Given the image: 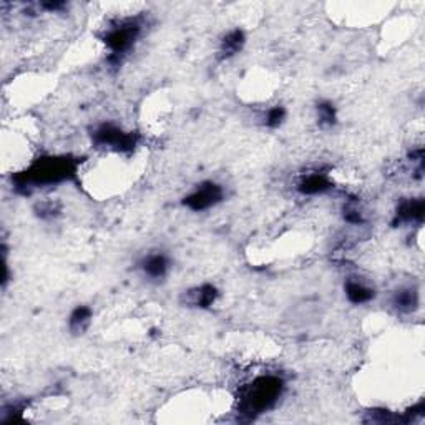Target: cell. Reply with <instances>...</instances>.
<instances>
[{
	"instance_id": "1",
	"label": "cell",
	"mask_w": 425,
	"mask_h": 425,
	"mask_svg": "<svg viewBox=\"0 0 425 425\" xmlns=\"http://www.w3.org/2000/svg\"><path fill=\"white\" fill-rule=\"evenodd\" d=\"M78 162L70 157H50L33 162L24 173L15 176L17 188L50 187L77 175Z\"/></svg>"
},
{
	"instance_id": "2",
	"label": "cell",
	"mask_w": 425,
	"mask_h": 425,
	"mask_svg": "<svg viewBox=\"0 0 425 425\" xmlns=\"http://www.w3.org/2000/svg\"><path fill=\"white\" fill-rule=\"evenodd\" d=\"M283 389L284 382L281 377L272 376V374L256 377L254 381L248 385L246 392L243 395L241 409L244 412H251V414L252 412H254V414L266 412L277 402V399L283 394Z\"/></svg>"
},
{
	"instance_id": "3",
	"label": "cell",
	"mask_w": 425,
	"mask_h": 425,
	"mask_svg": "<svg viewBox=\"0 0 425 425\" xmlns=\"http://www.w3.org/2000/svg\"><path fill=\"white\" fill-rule=\"evenodd\" d=\"M143 25L138 19L126 17L119 22L110 25L103 35V44L110 50L112 60H120V57L126 55L133 49L135 42L141 35Z\"/></svg>"
},
{
	"instance_id": "4",
	"label": "cell",
	"mask_w": 425,
	"mask_h": 425,
	"mask_svg": "<svg viewBox=\"0 0 425 425\" xmlns=\"http://www.w3.org/2000/svg\"><path fill=\"white\" fill-rule=\"evenodd\" d=\"M94 143L105 150L115 151V153H130L137 146V137L133 133H126L120 126L112 123H103L92 133Z\"/></svg>"
},
{
	"instance_id": "5",
	"label": "cell",
	"mask_w": 425,
	"mask_h": 425,
	"mask_svg": "<svg viewBox=\"0 0 425 425\" xmlns=\"http://www.w3.org/2000/svg\"><path fill=\"white\" fill-rule=\"evenodd\" d=\"M225 200V188L214 182H203L184 196L183 205L191 211H206Z\"/></svg>"
},
{
	"instance_id": "6",
	"label": "cell",
	"mask_w": 425,
	"mask_h": 425,
	"mask_svg": "<svg viewBox=\"0 0 425 425\" xmlns=\"http://www.w3.org/2000/svg\"><path fill=\"white\" fill-rule=\"evenodd\" d=\"M140 269L143 271L145 277H148L150 281H162L165 279L171 269V261L165 252L155 251L146 254L141 259Z\"/></svg>"
},
{
	"instance_id": "7",
	"label": "cell",
	"mask_w": 425,
	"mask_h": 425,
	"mask_svg": "<svg viewBox=\"0 0 425 425\" xmlns=\"http://www.w3.org/2000/svg\"><path fill=\"white\" fill-rule=\"evenodd\" d=\"M246 44V35L241 28H234V31H229L223 37L220 42V60H228V58L234 57L236 53H239Z\"/></svg>"
},
{
	"instance_id": "8",
	"label": "cell",
	"mask_w": 425,
	"mask_h": 425,
	"mask_svg": "<svg viewBox=\"0 0 425 425\" xmlns=\"http://www.w3.org/2000/svg\"><path fill=\"white\" fill-rule=\"evenodd\" d=\"M344 291H346V296L349 302H352V304L356 306H363L367 304L376 297V291H374V288H370L363 281H357V279H349L346 284H344Z\"/></svg>"
},
{
	"instance_id": "9",
	"label": "cell",
	"mask_w": 425,
	"mask_h": 425,
	"mask_svg": "<svg viewBox=\"0 0 425 425\" xmlns=\"http://www.w3.org/2000/svg\"><path fill=\"white\" fill-rule=\"evenodd\" d=\"M331 188H332L331 180L327 178V175H324V173L307 175L301 180V183L297 184L300 193H302V195H307V196L322 195V193L329 191Z\"/></svg>"
},
{
	"instance_id": "10",
	"label": "cell",
	"mask_w": 425,
	"mask_h": 425,
	"mask_svg": "<svg viewBox=\"0 0 425 425\" xmlns=\"http://www.w3.org/2000/svg\"><path fill=\"white\" fill-rule=\"evenodd\" d=\"M425 205L422 198L417 200H407L397 208L395 220L399 223H422Z\"/></svg>"
},
{
	"instance_id": "11",
	"label": "cell",
	"mask_w": 425,
	"mask_h": 425,
	"mask_svg": "<svg viewBox=\"0 0 425 425\" xmlns=\"http://www.w3.org/2000/svg\"><path fill=\"white\" fill-rule=\"evenodd\" d=\"M187 302L193 307H200V309H206V307L213 306L218 297V291L213 284H203L198 288L191 289L187 293Z\"/></svg>"
},
{
	"instance_id": "12",
	"label": "cell",
	"mask_w": 425,
	"mask_h": 425,
	"mask_svg": "<svg viewBox=\"0 0 425 425\" xmlns=\"http://www.w3.org/2000/svg\"><path fill=\"white\" fill-rule=\"evenodd\" d=\"M94 311L88 306H78L71 311L69 318V329L71 334H83L92 324Z\"/></svg>"
},
{
	"instance_id": "13",
	"label": "cell",
	"mask_w": 425,
	"mask_h": 425,
	"mask_svg": "<svg viewBox=\"0 0 425 425\" xmlns=\"http://www.w3.org/2000/svg\"><path fill=\"white\" fill-rule=\"evenodd\" d=\"M392 304L395 309L399 311V313H410V311H414L419 304L417 291L412 288L401 289V291H397L394 294Z\"/></svg>"
},
{
	"instance_id": "14",
	"label": "cell",
	"mask_w": 425,
	"mask_h": 425,
	"mask_svg": "<svg viewBox=\"0 0 425 425\" xmlns=\"http://www.w3.org/2000/svg\"><path fill=\"white\" fill-rule=\"evenodd\" d=\"M315 112H318L319 125L324 126V128H331L338 121V110H336L334 103L329 102V100L319 102L318 107H315Z\"/></svg>"
},
{
	"instance_id": "15",
	"label": "cell",
	"mask_w": 425,
	"mask_h": 425,
	"mask_svg": "<svg viewBox=\"0 0 425 425\" xmlns=\"http://www.w3.org/2000/svg\"><path fill=\"white\" fill-rule=\"evenodd\" d=\"M284 120H286V110L284 107H281V105H276V107L269 108L266 115H264V123H266L269 128H277V126L284 123Z\"/></svg>"
}]
</instances>
